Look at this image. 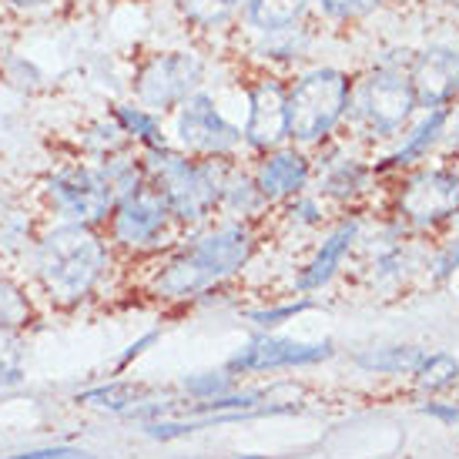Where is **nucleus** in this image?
<instances>
[{"instance_id":"nucleus-1","label":"nucleus","mask_w":459,"mask_h":459,"mask_svg":"<svg viewBox=\"0 0 459 459\" xmlns=\"http://www.w3.org/2000/svg\"><path fill=\"white\" fill-rule=\"evenodd\" d=\"M117 262L121 258L101 229L44 221L21 268L44 306L54 312H77L108 292Z\"/></svg>"},{"instance_id":"nucleus-2","label":"nucleus","mask_w":459,"mask_h":459,"mask_svg":"<svg viewBox=\"0 0 459 459\" xmlns=\"http://www.w3.org/2000/svg\"><path fill=\"white\" fill-rule=\"evenodd\" d=\"M258 248L255 221L238 218H212L154 258L148 275V295L168 306L195 302L202 295H212L218 285L242 275V268L252 262Z\"/></svg>"},{"instance_id":"nucleus-3","label":"nucleus","mask_w":459,"mask_h":459,"mask_svg":"<svg viewBox=\"0 0 459 459\" xmlns=\"http://www.w3.org/2000/svg\"><path fill=\"white\" fill-rule=\"evenodd\" d=\"M406 57H379L372 67L352 77V101L345 117V134L359 144H385L395 141L412 125L420 111V98L409 77Z\"/></svg>"},{"instance_id":"nucleus-4","label":"nucleus","mask_w":459,"mask_h":459,"mask_svg":"<svg viewBox=\"0 0 459 459\" xmlns=\"http://www.w3.org/2000/svg\"><path fill=\"white\" fill-rule=\"evenodd\" d=\"M148 185L161 195L181 231H192L218 215L221 185L231 161H212L178 152L175 144L144 154Z\"/></svg>"},{"instance_id":"nucleus-5","label":"nucleus","mask_w":459,"mask_h":459,"mask_svg":"<svg viewBox=\"0 0 459 459\" xmlns=\"http://www.w3.org/2000/svg\"><path fill=\"white\" fill-rule=\"evenodd\" d=\"M352 77L339 65H306L289 77V141L319 152L339 141L352 101Z\"/></svg>"},{"instance_id":"nucleus-6","label":"nucleus","mask_w":459,"mask_h":459,"mask_svg":"<svg viewBox=\"0 0 459 459\" xmlns=\"http://www.w3.org/2000/svg\"><path fill=\"white\" fill-rule=\"evenodd\" d=\"M30 198L44 221H71V225H91V229H104L117 202L101 165L71 152L54 158L40 171Z\"/></svg>"},{"instance_id":"nucleus-7","label":"nucleus","mask_w":459,"mask_h":459,"mask_svg":"<svg viewBox=\"0 0 459 459\" xmlns=\"http://www.w3.org/2000/svg\"><path fill=\"white\" fill-rule=\"evenodd\" d=\"M212 57L195 44H168L141 51L125 74V94L158 115H171L181 101L208 88Z\"/></svg>"},{"instance_id":"nucleus-8","label":"nucleus","mask_w":459,"mask_h":459,"mask_svg":"<svg viewBox=\"0 0 459 459\" xmlns=\"http://www.w3.org/2000/svg\"><path fill=\"white\" fill-rule=\"evenodd\" d=\"M101 231L117 252V258H131V262H148V258L165 255L185 235L152 185L128 195V198H117Z\"/></svg>"},{"instance_id":"nucleus-9","label":"nucleus","mask_w":459,"mask_h":459,"mask_svg":"<svg viewBox=\"0 0 459 459\" xmlns=\"http://www.w3.org/2000/svg\"><path fill=\"white\" fill-rule=\"evenodd\" d=\"M168 138L178 152L212 161H238L245 154L242 125L225 111L212 84L168 115Z\"/></svg>"},{"instance_id":"nucleus-10","label":"nucleus","mask_w":459,"mask_h":459,"mask_svg":"<svg viewBox=\"0 0 459 459\" xmlns=\"http://www.w3.org/2000/svg\"><path fill=\"white\" fill-rule=\"evenodd\" d=\"M238 101H242L238 125L248 158L289 144V77L248 67L245 81H238Z\"/></svg>"},{"instance_id":"nucleus-11","label":"nucleus","mask_w":459,"mask_h":459,"mask_svg":"<svg viewBox=\"0 0 459 459\" xmlns=\"http://www.w3.org/2000/svg\"><path fill=\"white\" fill-rule=\"evenodd\" d=\"M395 218L406 229H436L459 215V168L416 165L395 185Z\"/></svg>"},{"instance_id":"nucleus-12","label":"nucleus","mask_w":459,"mask_h":459,"mask_svg":"<svg viewBox=\"0 0 459 459\" xmlns=\"http://www.w3.org/2000/svg\"><path fill=\"white\" fill-rule=\"evenodd\" d=\"M332 359V342H302L275 332H258L245 345H238L229 356L225 369L231 376H258V372H281V369H308Z\"/></svg>"},{"instance_id":"nucleus-13","label":"nucleus","mask_w":459,"mask_h":459,"mask_svg":"<svg viewBox=\"0 0 459 459\" xmlns=\"http://www.w3.org/2000/svg\"><path fill=\"white\" fill-rule=\"evenodd\" d=\"M376 181H379L376 165L352 154L342 141H332L319 152H312V192L325 204L349 208L359 198H366Z\"/></svg>"},{"instance_id":"nucleus-14","label":"nucleus","mask_w":459,"mask_h":459,"mask_svg":"<svg viewBox=\"0 0 459 459\" xmlns=\"http://www.w3.org/2000/svg\"><path fill=\"white\" fill-rule=\"evenodd\" d=\"M248 171H252V178H255L268 208H279L289 198L312 188V152L289 141V144L272 148L265 154H252Z\"/></svg>"},{"instance_id":"nucleus-15","label":"nucleus","mask_w":459,"mask_h":459,"mask_svg":"<svg viewBox=\"0 0 459 459\" xmlns=\"http://www.w3.org/2000/svg\"><path fill=\"white\" fill-rule=\"evenodd\" d=\"M359 238H362V221L356 215L339 218L325 235L322 242L316 245V252L308 255V262L299 268L295 275V292L299 295H316L322 289H329L335 275L345 268L349 255L359 248Z\"/></svg>"},{"instance_id":"nucleus-16","label":"nucleus","mask_w":459,"mask_h":459,"mask_svg":"<svg viewBox=\"0 0 459 459\" xmlns=\"http://www.w3.org/2000/svg\"><path fill=\"white\" fill-rule=\"evenodd\" d=\"M316 44H319V27L306 21V24L285 27L275 34L245 38V54H248V67L289 74V71H302L312 61Z\"/></svg>"},{"instance_id":"nucleus-17","label":"nucleus","mask_w":459,"mask_h":459,"mask_svg":"<svg viewBox=\"0 0 459 459\" xmlns=\"http://www.w3.org/2000/svg\"><path fill=\"white\" fill-rule=\"evenodd\" d=\"M409 77L420 98V111L429 108H446L459 94V48L453 44H426L422 51L412 54Z\"/></svg>"},{"instance_id":"nucleus-18","label":"nucleus","mask_w":459,"mask_h":459,"mask_svg":"<svg viewBox=\"0 0 459 459\" xmlns=\"http://www.w3.org/2000/svg\"><path fill=\"white\" fill-rule=\"evenodd\" d=\"M443 121H446V108H429L420 117H412V125L399 134L403 141L376 165V175H383V171H409V168L422 165L429 158V152L439 148Z\"/></svg>"},{"instance_id":"nucleus-19","label":"nucleus","mask_w":459,"mask_h":459,"mask_svg":"<svg viewBox=\"0 0 459 459\" xmlns=\"http://www.w3.org/2000/svg\"><path fill=\"white\" fill-rule=\"evenodd\" d=\"M104 108L111 111V117L117 121L125 141H128L134 152L148 154L171 144V138H168V117L152 111V108H144V104H138L128 94H117Z\"/></svg>"},{"instance_id":"nucleus-20","label":"nucleus","mask_w":459,"mask_h":459,"mask_svg":"<svg viewBox=\"0 0 459 459\" xmlns=\"http://www.w3.org/2000/svg\"><path fill=\"white\" fill-rule=\"evenodd\" d=\"M181 27L198 40H215L238 30L245 0H171Z\"/></svg>"},{"instance_id":"nucleus-21","label":"nucleus","mask_w":459,"mask_h":459,"mask_svg":"<svg viewBox=\"0 0 459 459\" xmlns=\"http://www.w3.org/2000/svg\"><path fill=\"white\" fill-rule=\"evenodd\" d=\"M312 17H316V0H245L238 30L242 38L275 34L285 27L306 24Z\"/></svg>"},{"instance_id":"nucleus-22","label":"nucleus","mask_w":459,"mask_h":459,"mask_svg":"<svg viewBox=\"0 0 459 459\" xmlns=\"http://www.w3.org/2000/svg\"><path fill=\"white\" fill-rule=\"evenodd\" d=\"M125 148H131V144L125 141V134H121V128H117V121L111 117L108 108L81 117L65 141V152L81 154L88 161H104V158L125 152Z\"/></svg>"},{"instance_id":"nucleus-23","label":"nucleus","mask_w":459,"mask_h":459,"mask_svg":"<svg viewBox=\"0 0 459 459\" xmlns=\"http://www.w3.org/2000/svg\"><path fill=\"white\" fill-rule=\"evenodd\" d=\"M40 316V299L17 265L0 262V329L27 332Z\"/></svg>"},{"instance_id":"nucleus-24","label":"nucleus","mask_w":459,"mask_h":459,"mask_svg":"<svg viewBox=\"0 0 459 459\" xmlns=\"http://www.w3.org/2000/svg\"><path fill=\"white\" fill-rule=\"evenodd\" d=\"M268 212H272V208H268V202L262 198V192H258V185H255V178H252L248 165H242V158L231 161L229 175H225V185H221L218 215L238 218V221H258V218L268 215Z\"/></svg>"},{"instance_id":"nucleus-25","label":"nucleus","mask_w":459,"mask_h":459,"mask_svg":"<svg viewBox=\"0 0 459 459\" xmlns=\"http://www.w3.org/2000/svg\"><path fill=\"white\" fill-rule=\"evenodd\" d=\"M0 81L11 91H17V94H27V98L44 94L51 88V74L44 71V65L24 51H4V57H0Z\"/></svg>"},{"instance_id":"nucleus-26","label":"nucleus","mask_w":459,"mask_h":459,"mask_svg":"<svg viewBox=\"0 0 459 459\" xmlns=\"http://www.w3.org/2000/svg\"><path fill=\"white\" fill-rule=\"evenodd\" d=\"M98 165H101L115 198H128V195L148 188V165H144V154L134 152V148H125V152L111 154Z\"/></svg>"},{"instance_id":"nucleus-27","label":"nucleus","mask_w":459,"mask_h":459,"mask_svg":"<svg viewBox=\"0 0 459 459\" xmlns=\"http://www.w3.org/2000/svg\"><path fill=\"white\" fill-rule=\"evenodd\" d=\"M422 359H426V349L420 345H372L366 352H359L356 362L379 376H403V372L420 369Z\"/></svg>"},{"instance_id":"nucleus-28","label":"nucleus","mask_w":459,"mask_h":459,"mask_svg":"<svg viewBox=\"0 0 459 459\" xmlns=\"http://www.w3.org/2000/svg\"><path fill=\"white\" fill-rule=\"evenodd\" d=\"M235 379H238V376H231L225 366H221V369H208V372H192V376L181 379V393L188 399V409L204 406V403H212L218 395L235 393Z\"/></svg>"},{"instance_id":"nucleus-29","label":"nucleus","mask_w":459,"mask_h":459,"mask_svg":"<svg viewBox=\"0 0 459 459\" xmlns=\"http://www.w3.org/2000/svg\"><path fill=\"white\" fill-rule=\"evenodd\" d=\"M71 7V0H0V21L11 24H51Z\"/></svg>"},{"instance_id":"nucleus-30","label":"nucleus","mask_w":459,"mask_h":459,"mask_svg":"<svg viewBox=\"0 0 459 459\" xmlns=\"http://www.w3.org/2000/svg\"><path fill=\"white\" fill-rule=\"evenodd\" d=\"M389 0H316V17L329 27H349L379 13Z\"/></svg>"},{"instance_id":"nucleus-31","label":"nucleus","mask_w":459,"mask_h":459,"mask_svg":"<svg viewBox=\"0 0 459 459\" xmlns=\"http://www.w3.org/2000/svg\"><path fill=\"white\" fill-rule=\"evenodd\" d=\"M422 393H443L459 379V359L449 352H426L420 369L412 372Z\"/></svg>"},{"instance_id":"nucleus-32","label":"nucleus","mask_w":459,"mask_h":459,"mask_svg":"<svg viewBox=\"0 0 459 459\" xmlns=\"http://www.w3.org/2000/svg\"><path fill=\"white\" fill-rule=\"evenodd\" d=\"M279 208H281V215H285V221H289L292 229H302V231H319L322 225H325V218H329V204L322 202L312 188L289 198V202L279 204Z\"/></svg>"},{"instance_id":"nucleus-33","label":"nucleus","mask_w":459,"mask_h":459,"mask_svg":"<svg viewBox=\"0 0 459 459\" xmlns=\"http://www.w3.org/2000/svg\"><path fill=\"white\" fill-rule=\"evenodd\" d=\"M312 308H319V302L312 299V295H295L289 302H281V306H262V308H252V312H245V319L252 322L258 332H275L279 325L285 322L299 319L302 312H312Z\"/></svg>"},{"instance_id":"nucleus-34","label":"nucleus","mask_w":459,"mask_h":459,"mask_svg":"<svg viewBox=\"0 0 459 459\" xmlns=\"http://www.w3.org/2000/svg\"><path fill=\"white\" fill-rule=\"evenodd\" d=\"M4 459H98L88 449L77 446H40V449H24V453H13V456Z\"/></svg>"},{"instance_id":"nucleus-35","label":"nucleus","mask_w":459,"mask_h":459,"mask_svg":"<svg viewBox=\"0 0 459 459\" xmlns=\"http://www.w3.org/2000/svg\"><path fill=\"white\" fill-rule=\"evenodd\" d=\"M439 152L459 154V98L446 104V121H443V134H439Z\"/></svg>"},{"instance_id":"nucleus-36","label":"nucleus","mask_w":459,"mask_h":459,"mask_svg":"<svg viewBox=\"0 0 459 459\" xmlns=\"http://www.w3.org/2000/svg\"><path fill=\"white\" fill-rule=\"evenodd\" d=\"M456 268H459V235L446 245V248H443V252H439V255H436V262H433V275H436L439 281H443V279H449V275H453Z\"/></svg>"},{"instance_id":"nucleus-37","label":"nucleus","mask_w":459,"mask_h":459,"mask_svg":"<svg viewBox=\"0 0 459 459\" xmlns=\"http://www.w3.org/2000/svg\"><path fill=\"white\" fill-rule=\"evenodd\" d=\"M158 335H161V332L154 329V332H148V335H141L138 342H131V345H128V352H125V356L117 359V372H121V369H128V366H131V362H134V359L144 356V352H148V345L158 342Z\"/></svg>"},{"instance_id":"nucleus-38","label":"nucleus","mask_w":459,"mask_h":459,"mask_svg":"<svg viewBox=\"0 0 459 459\" xmlns=\"http://www.w3.org/2000/svg\"><path fill=\"white\" fill-rule=\"evenodd\" d=\"M426 412H429V416H439V420H446V422H456L459 420V406L453 409V406H439V403H429V406H426Z\"/></svg>"},{"instance_id":"nucleus-39","label":"nucleus","mask_w":459,"mask_h":459,"mask_svg":"<svg viewBox=\"0 0 459 459\" xmlns=\"http://www.w3.org/2000/svg\"><path fill=\"white\" fill-rule=\"evenodd\" d=\"M436 4H446V7H456L459 11V0H436Z\"/></svg>"},{"instance_id":"nucleus-40","label":"nucleus","mask_w":459,"mask_h":459,"mask_svg":"<svg viewBox=\"0 0 459 459\" xmlns=\"http://www.w3.org/2000/svg\"><path fill=\"white\" fill-rule=\"evenodd\" d=\"M134 4H154V0H134Z\"/></svg>"},{"instance_id":"nucleus-41","label":"nucleus","mask_w":459,"mask_h":459,"mask_svg":"<svg viewBox=\"0 0 459 459\" xmlns=\"http://www.w3.org/2000/svg\"><path fill=\"white\" fill-rule=\"evenodd\" d=\"M456 98H459V94H456Z\"/></svg>"},{"instance_id":"nucleus-42","label":"nucleus","mask_w":459,"mask_h":459,"mask_svg":"<svg viewBox=\"0 0 459 459\" xmlns=\"http://www.w3.org/2000/svg\"><path fill=\"white\" fill-rule=\"evenodd\" d=\"M0 195H4V192H0Z\"/></svg>"}]
</instances>
